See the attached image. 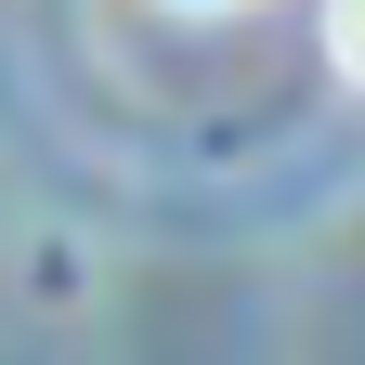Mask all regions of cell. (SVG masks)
Listing matches in <instances>:
<instances>
[{
    "label": "cell",
    "mask_w": 365,
    "mask_h": 365,
    "mask_svg": "<svg viewBox=\"0 0 365 365\" xmlns=\"http://www.w3.org/2000/svg\"><path fill=\"white\" fill-rule=\"evenodd\" d=\"M327 66L365 91V0H327Z\"/></svg>",
    "instance_id": "obj_1"
},
{
    "label": "cell",
    "mask_w": 365,
    "mask_h": 365,
    "mask_svg": "<svg viewBox=\"0 0 365 365\" xmlns=\"http://www.w3.org/2000/svg\"><path fill=\"white\" fill-rule=\"evenodd\" d=\"M170 14H235V0H170Z\"/></svg>",
    "instance_id": "obj_2"
}]
</instances>
